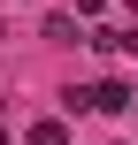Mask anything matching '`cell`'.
Here are the masks:
<instances>
[{"label": "cell", "instance_id": "cell-2", "mask_svg": "<svg viewBox=\"0 0 138 145\" xmlns=\"http://www.w3.org/2000/svg\"><path fill=\"white\" fill-rule=\"evenodd\" d=\"M92 46H100V54H131V61H138V23H131V31H100Z\"/></svg>", "mask_w": 138, "mask_h": 145}, {"label": "cell", "instance_id": "cell-5", "mask_svg": "<svg viewBox=\"0 0 138 145\" xmlns=\"http://www.w3.org/2000/svg\"><path fill=\"white\" fill-rule=\"evenodd\" d=\"M131 107H138V99H131Z\"/></svg>", "mask_w": 138, "mask_h": 145}, {"label": "cell", "instance_id": "cell-1", "mask_svg": "<svg viewBox=\"0 0 138 145\" xmlns=\"http://www.w3.org/2000/svg\"><path fill=\"white\" fill-rule=\"evenodd\" d=\"M77 99H85V107H92V115H123V107H131L138 92H131V84H85V92H77Z\"/></svg>", "mask_w": 138, "mask_h": 145}, {"label": "cell", "instance_id": "cell-3", "mask_svg": "<svg viewBox=\"0 0 138 145\" xmlns=\"http://www.w3.org/2000/svg\"><path fill=\"white\" fill-rule=\"evenodd\" d=\"M23 145H69V130H61V122H31V138Z\"/></svg>", "mask_w": 138, "mask_h": 145}, {"label": "cell", "instance_id": "cell-4", "mask_svg": "<svg viewBox=\"0 0 138 145\" xmlns=\"http://www.w3.org/2000/svg\"><path fill=\"white\" fill-rule=\"evenodd\" d=\"M131 15H138V0H131Z\"/></svg>", "mask_w": 138, "mask_h": 145}]
</instances>
